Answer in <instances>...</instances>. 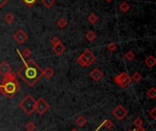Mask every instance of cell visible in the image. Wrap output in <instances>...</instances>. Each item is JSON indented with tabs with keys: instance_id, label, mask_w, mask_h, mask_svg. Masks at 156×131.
<instances>
[{
	"instance_id": "obj_25",
	"label": "cell",
	"mask_w": 156,
	"mask_h": 131,
	"mask_svg": "<svg viewBox=\"0 0 156 131\" xmlns=\"http://www.w3.org/2000/svg\"><path fill=\"white\" fill-rule=\"evenodd\" d=\"M133 124H134V126H135L136 127H143V119H142V118H137L136 119H134V120H133Z\"/></svg>"
},
{
	"instance_id": "obj_33",
	"label": "cell",
	"mask_w": 156,
	"mask_h": 131,
	"mask_svg": "<svg viewBox=\"0 0 156 131\" xmlns=\"http://www.w3.org/2000/svg\"><path fill=\"white\" fill-rule=\"evenodd\" d=\"M135 131H145V129H144V127H137V128L135 129Z\"/></svg>"
},
{
	"instance_id": "obj_35",
	"label": "cell",
	"mask_w": 156,
	"mask_h": 131,
	"mask_svg": "<svg viewBox=\"0 0 156 131\" xmlns=\"http://www.w3.org/2000/svg\"><path fill=\"white\" fill-rule=\"evenodd\" d=\"M106 2H111V1H112V0H105Z\"/></svg>"
},
{
	"instance_id": "obj_16",
	"label": "cell",
	"mask_w": 156,
	"mask_h": 131,
	"mask_svg": "<svg viewBox=\"0 0 156 131\" xmlns=\"http://www.w3.org/2000/svg\"><path fill=\"white\" fill-rule=\"evenodd\" d=\"M56 24H57V26H58L59 28L63 29V28H65V27H67V25H68V21L65 19V18L61 17V18H59V19H58V21L56 22Z\"/></svg>"
},
{
	"instance_id": "obj_12",
	"label": "cell",
	"mask_w": 156,
	"mask_h": 131,
	"mask_svg": "<svg viewBox=\"0 0 156 131\" xmlns=\"http://www.w3.org/2000/svg\"><path fill=\"white\" fill-rule=\"evenodd\" d=\"M144 64L150 67V68H152L155 65H156V58L153 57V56H149V57H147L144 60Z\"/></svg>"
},
{
	"instance_id": "obj_15",
	"label": "cell",
	"mask_w": 156,
	"mask_h": 131,
	"mask_svg": "<svg viewBox=\"0 0 156 131\" xmlns=\"http://www.w3.org/2000/svg\"><path fill=\"white\" fill-rule=\"evenodd\" d=\"M119 8H120V10L121 11V12H123V13H126V12H128L129 10H130V8H131V6L127 3V2H125V1H123V3H121L120 6H119Z\"/></svg>"
},
{
	"instance_id": "obj_30",
	"label": "cell",
	"mask_w": 156,
	"mask_h": 131,
	"mask_svg": "<svg viewBox=\"0 0 156 131\" xmlns=\"http://www.w3.org/2000/svg\"><path fill=\"white\" fill-rule=\"evenodd\" d=\"M22 1L28 7H31L32 5H34L35 3H36L38 0H22Z\"/></svg>"
},
{
	"instance_id": "obj_14",
	"label": "cell",
	"mask_w": 156,
	"mask_h": 131,
	"mask_svg": "<svg viewBox=\"0 0 156 131\" xmlns=\"http://www.w3.org/2000/svg\"><path fill=\"white\" fill-rule=\"evenodd\" d=\"M86 38H87V40L88 41H90V42H92V41H94L95 39H96V37H97V35H96V33L95 32H93V31H88L86 33Z\"/></svg>"
},
{
	"instance_id": "obj_34",
	"label": "cell",
	"mask_w": 156,
	"mask_h": 131,
	"mask_svg": "<svg viewBox=\"0 0 156 131\" xmlns=\"http://www.w3.org/2000/svg\"><path fill=\"white\" fill-rule=\"evenodd\" d=\"M71 131H79V130H78L77 128H72V129H71Z\"/></svg>"
},
{
	"instance_id": "obj_7",
	"label": "cell",
	"mask_w": 156,
	"mask_h": 131,
	"mask_svg": "<svg viewBox=\"0 0 156 131\" xmlns=\"http://www.w3.org/2000/svg\"><path fill=\"white\" fill-rule=\"evenodd\" d=\"M112 115L115 118L118 120H123L127 115H128V110L121 105H118L113 110H112Z\"/></svg>"
},
{
	"instance_id": "obj_6",
	"label": "cell",
	"mask_w": 156,
	"mask_h": 131,
	"mask_svg": "<svg viewBox=\"0 0 156 131\" xmlns=\"http://www.w3.org/2000/svg\"><path fill=\"white\" fill-rule=\"evenodd\" d=\"M49 107H50L49 104L44 98H40L38 100H36V105H35V111H36L38 114L43 115L48 109H49Z\"/></svg>"
},
{
	"instance_id": "obj_19",
	"label": "cell",
	"mask_w": 156,
	"mask_h": 131,
	"mask_svg": "<svg viewBox=\"0 0 156 131\" xmlns=\"http://www.w3.org/2000/svg\"><path fill=\"white\" fill-rule=\"evenodd\" d=\"M76 124L78 127H83L86 123H87V119L83 117V116H79L77 119H76Z\"/></svg>"
},
{
	"instance_id": "obj_29",
	"label": "cell",
	"mask_w": 156,
	"mask_h": 131,
	"mask_svg": "<svg viewBox=\"0 0 156 131\" xmlns=\"http://www.w3.org/2000/svg\"><path fill=\"white\" fill-rule=\"evenodd\" d=\"M59 43H61V41H60V39L59 38L58 36H54L53 38L51 39V44H52V46H56V45H58V44H59Z\"/></svg>"
},
{
	"instance_id": "obj_23",
	"label": "cell",
	"mask_w": 156,
	"mask_h": 131,
	"mask_svg": "<svg viewBox=\"0 0 156 131\" xmlns=\"http://www.w3.org/2000/svg\"><path fill=\"white\" fill-rule=\"evenodd\" d=\"M125 58L128 60V61H132L133 59H134V58H135V55H134V53L131 51V50H130V51H128L126 54H125Z\"/></svg>"
},
{
	"instance_id": "obj_24",
	"label": "cell",
	"mask_w": 156,
	"mask_h": 131,
	"mask_svg": "<svg viewBox=\"0 0 156 131\" xmlns=\"http://www.w3.org/2000/svg\"><path fill=\"white\" fill-rule=\"evenodd\" d=\"M102 125L105 126V127L108 128V129H111V128H112L114 127V124H113V122L111 119H106L105 121L102 123Z\"/></svg>"
},
{
	"instance_id": "obj_4",
	"label": "cell",
	"mask_w": 156,
	"mask_h": 131,
	"mask_svg": "<svg viewBox=\"0 0 156 131\" xmlns=\"http://www.w3.org/2000/svg\"><path fill=\"white\" fill-rule=\"evenodd\" d=\"M35 105H36V99L31 95H27L23 98L19 103V107L27 115H31L35 111Z\"/></svg>"
},
{
	"instance_id": "obj_13",
	"label": "cell",
	"mask_w": 156,
	"mask_h": 131,
	"mask_svg": "<svg viewBox=\"0 0 156 131\" xmlns=\"http://www.w3.org/2000/svg\"><path fill=\"white\" fill-rule=\"evenodd\" d=\"M54 75V70L51 67H46L43 69V76L46 77L47 78H51Z\"/></svg>"
},
{
	"instance_id": "obj_21",
	"label": "cell",
	"mask_w": 156,
	"mask_h": 131,
	"mask_svg": "<svg viewBox=\"0 0 156 131\" xmlns=\"http://www.w3.org/2000/svg\"><path fill=\"white\" fill-rule=\"evenodd\" d=\"M88 21H89L91 24H92V25H94V24L98 21V16H96L95 13H91V14L89 15V16H88Z\"/></svg>"
},
{
	"instance_id": "obj_28",
	"label": "cell",
	"mask_w": 156,
	"mask_h": 131,
	"mask_svg": "<svg viewBox=\"0 0 156 131\" xmlns=\"http://www.w3.org/2000/svg\"><path fill=\"white\" fill-rule=\"evenodd\" d=\"M107 49L108 50H110V51H115L116 49H117V45L116 44H114V43H110V44H108V46H107Z\"/></svg>"
},
{
	"instance_id": "obj_27",
	"label": "cell",
	"mask_w": 156,
	"mask_h": 131,
	"mask_svg": "<svg viewBox=\"0 0 156 131\" xmlns=\"http://www.w3.org/2000/svg\"><path fill=\"white\" fill-rule=\"evenodd\" d=\"M21 54H22V56H24L25 58H29L31 56V54H32V51L29 48H24Z\"/></svg>"
},
{
	"instance_id": "obj_17",
	"label": "cell",
	"mask_w": 156,
	"mask_h": 131,
	"mask_svg": "<svg viewBox=\"0 0 156 131\" xmlns=\"http://www.w3.org/2000/svg\"><path fill=\"white\" fill-rule=\"evenodd\" d=\"M131 79L132 81L138 83V82H140V81L143 79V77H142V75H141L140 73H139L138 71H136V72L133 73V75H132L131 78Z\"/></svg>"
},
{
	"instance_id": "obj_36",
	"label": "cell",
	"mask_w": 156,
	"mask_h": 131,
	"mask_svg": "<svg viewBox=\"0 0 156 131\" xmlns=\"http://www.w3.org/2000/svg\"><path fill=\"white\" fill-rule=\"evenodd\" d=\"M128 131H135V129H134V130H131V129H129Z\"/></svg>"
},
{
	"instance_id": "obj_2",
	"label": "cell",
	"mask_w": 156,
	"mask_h": 131,
	"mask_svg": "<svg viewBox=\"0 0 156 131\" xmlns=\"http://www.w3.org/2000/svg\"><path fill=\"white\" fill-rule=\"evenodd\" d=\"M19 83L16 79V74L11 71L4 76L0 84V93L7 98H13L15 94L19 90Z\"/></svg>"
},
{
	"instance_id": "obj_3",
	"label": "cell",
	"mask_w": 156,
	"mask_h": 131,
	"mask_svg": "<svg viewBox=\"0 0 156 131\" xmlns=\"http://www.w3.org/2000/svg\"><path fill=\"white\" fill-rule=\"evenodd\" d=\"M95 60H96L95 55L90 49H85L83 53H81L77 58V63H79L82 67H88L91 64H93Z\"/></svg>"
},
{
	"instance_id": "obj_5",
	"label": "cell",
	"mask_w": 156,
	"mask_h": 131,
	"mask_svg": "<svg viewBox=\"0 0 156 131\" xmlns=\"http://www.w3.org/2000/svg\"><path fill=\"white\" fill-rule=\"evenodd\" d=\"M113 80L118 86L121 87L123 88H126L131 81L130 76L125 72H121L120 74L117 75L116 77H114Z\"/></svg>"
},
{
	"instance_id": "obj_20",
	"label": "cell",
	"mask_w": 156,
	"mask_h": 131,
	"mask_svg": "<svg viewBox=\"0 0 156 131\" xmlns=\"http://www.w3.org/2000/svg\"><path fill=\"white\" fill-rule=\"evenodd\" d=\"M14 20H15V16H14V15L13 14H11V13H7L6 16H5V21L7 22V24H12L13 22H14Z\"/></svg>"
},
{
	"instance_id": "obj_1",
	"label": "cell",
	"mask_w": 156,
	"mask_h": 131,
	"mask_svg": "<svg viewBox=\"0 0 156 131\" xmlns=\"http://www.w3.org/2000/svg\"><path fill=\"white\" fill-rule=\"evenodd\" d=\"M17 75L29 87H32L43 77V69L34 60L29 59L17 71Z\"/></svg>"
},
{
	"instance_id": "obj_9",
	"label": "cell",
	"mask_w": 156,
	"mask_h": 131,
	"mask_svg": "<svg viewBox=\"0 0 156 131\" xmlns=\"http://www.w3.org/2000/svg\"><path fill=\"white\" fill-rule=\"evenodd\" d=\"M12 71V67L11 66L6 62V61H3L0 63V75H2V76H6L8 73H10Z\"/></svg>"
},
{
	"instance_id": "obj_18",
	"label": "cell",
	"mask_w": 156,
	"mask_h": 131,
	"mask_svg": "<svg viewBox=\"0 0 156 131\" xmlns=\"http://www.w3.org/2000/svg\"><path fill=\"white\" fill-rule=\"evenodd\" d=\"M147 97L149 98H152V99H153V98H156V88L155 87H151L148 91H147Z\"/></svg>"
},
{
	"instance_id": "obj_10",
	"label": "cell",
	"mask_w": 156,
	"mask_h": 131,
	"mask_svg": "<svg viewBox=\"0 0 156 131\" xmlns=\"http://www.w3.org/2000/svg\"><path fill=\"white\" fill-rule=\"evenodd\" d=\"M90 77H91L94 81H99V80L103 77V73H102V71H101L100 68L96 67V68H94V69L90 73Z\"/></svg>"
},
{
	"instance_id": "obj_31",
	"label": "cell",
	"mask_w": 156,
	"mask_h": 131,
	"mask_svg": "<svg viewBox=\"0 0 156 131\" xmlns=\"http://www.w3.org/2000/svg\"><path fill=\"white\" fill-rule=\"evenodd\" d=\"M155 111H156V107H154L150 112H149V115H150V117H152V118L153 119V120H156V116H155Z\"/></svg>"
},
{
	"instance_id": "obj_26",
	"label": "cell",
	"mask_w": 156,
	"mask_h": 131,
	"mask_svg": "<svg viewBox=\"0 0 156 131\" xmlns=\"http://www.w3.org/2000/svg\"><path fill=\"white\" fill-rule=\"evenodd\" d=\"M35 128H36V126H35V124L31 121L27 122V125H26V129L27 131H33Z\"/></svg>"
},
{
	"instance_id": "obj_32",
	"label": "cell",
	"mask_w": 156,
	"mask_h": 131,
	"mask_svg": "<svg viewBox=\"0 0 156 131\" xmlns=\"http://www.w3.org/2000/svg\"><path fill=\"white\" fill-rule=\"evenodd\" d=\"M8 1L9 0H0V7H3Z\"/></svg>"
},
{
	"instance_id": "obj_8",
	"label": "cell",
	"mask_w": 156,
	"mask_h": 131,
	"mask_svg": "<svg viewBox=\"0 0 156 131\" xmlns=\"http://www.w3.org/2000/svg\"><path fill=\"white\" fill-rule=\"evenodd\" d=\"M13 37H14V39L19 43V44H23L25 41L27 40L28 38V36L22 30V29H19V31H16L14 35H13Z\"/></svg>"
},
{
	"instance_id": "obj_11",
	"label": "cell",
	"mask_w": 156,
	"mask_h": 131,
	"mask_svg": "<svg viewBox=\"0 0 156 131\" xmlns=\"http://www.w3.org/2000/svg\"><path fill=\"white\" fill-rule=\"evenodd\" d=\"M52 50L54 51V53L58 56L61 55L65 50H66V47L62 44V43H59L56 46H53L52 47Z\"/></svg>"
},
{
	"instance_id": "obj_22",
	"label": "cell",
	"mask_w": 156,
	"mask_h": 131,
	"mask_svg": "<svg viewBox=\"0 0 156 131\" xmlns=\"http://www.w3.org/2000/svg\"><path fill=\"white\" fill-rule=\"evenodd\" d=\"M41 2H42L44 7L49 8L55 4V0H41Z\"/></svg>"
}]
</instances>
